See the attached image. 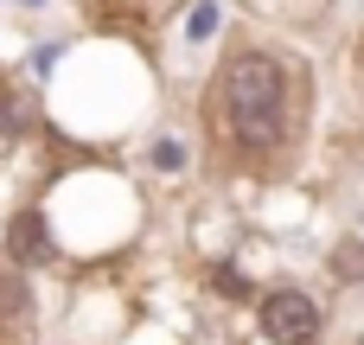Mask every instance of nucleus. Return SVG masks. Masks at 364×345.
<instances>
[{"label": "nucleus", "instance_id": "0eeeda50", "mask_svg": "<svg viewBox=\"0 0 364 345\" xmlns=\"http://www.w3.org/2000/svg\"><path fill=\"white\" fill-rule=\"evenodd\" d=\"M186 32H192V38H211V32H218V6H198V13L186 19Z\"/></svg>", "mask_w": 364, "mask_h": 345}, {"label": "nucleus", "instance_id": "423d86ee", "mask_svg": "<svg viewBox=\"0 0 364 345\" xmlns=\"http://www.w3.org/2000/svg\"><path fill=\"white\" fill-rule=\"evenodd\" d=\"M211 288H218V294H230V301H243V294H250L243 269H230V262H218V269H211Z\"/></svg>", "mask_w": 364, "mask_h": 345}, {"label": "nucleus", "instance_id": "20e7f679", "mask_svg": "<svg viewBox=\"0 0 364 345\" xmlns=\"http://www.w3.org/2000/svg\"><path fill=\"white\" fill-rule=\"evenodd\" d=\"M333 275H339V282H364V243L358 237L333 250Z\"/></svg>", "mask_w": 364, "mask_h": 345}, {"label": "nucleus", "instance_id": "f03ea898", "mask_svg": "<svg viewBox=\"0 0 364 345\" xmlns=\"http://www.w3.org/2000/svg\"><path fill=\"white\" fill-rule=\"evenodd\" d=\"M262 333L275 345H314L320 339V307H314V294L275 288V294L262 301Z\"/></svg>", "mask_w": 364, "mask_h": 345}, {"label": "nucleus", "instance_id": "39448f33", "mask_svg": "<svg viewBox=\"0 0 364 345\" xmlns=\"http://www.w3.org/2000/svg\"><path fill=\"white\" fill-rule=\"evenodd\" d=\"M154 166H160V173H186V147H179L173 134H160V141H154Z\"/></svg>", "mask_w": 364, "mask_h": 345}, {"label": "nucleus", "instance_id": "7ed1b4c3", "mask_svg": "<svg viewBox=\"0 0 364 345\" xmlns=\"http://www.w3.org/2000/svg\"><path fill=\"white\" fill-rule=\"evenodd\" d=\"M6 256H13V262H45V224H38L32 211L13 218V230H6Z\"/></svg>", "mask_w": 364, "mask_h": 345}, {"label": "nucleus", "instance_id": "f257e3e1", "mask_svg": "<svg viewBox=\"0 0 364 345\" xmlns=\"http://www.w3.org/2000/svg\"><path fill=\"white\" fill-rule=\"evenodd\" d=\"M224 109H230V134L243 154H275L282 147V64L262 51H243L224 70Z\"/></svg>", "mask_w": 364, "mask_h": 345}]
</instances>
